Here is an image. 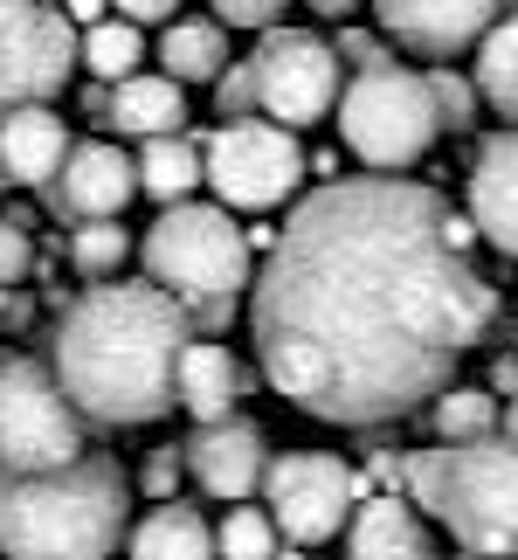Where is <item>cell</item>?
Here are the masks:
<instances>
[{
    "label": "cell",
    "mask_w": 518,
    "mask_h": 560,
    "mask_svg": "<svg viewBox=\"0 0 518 560\" xmlns=\"http://www.w3.org/2000/svg\"><path fill=\"white\" fill-rule=\"evenodd\" d=\"M345 560H443V547L401 491H366L345 520Z\"/></svg>",
    "instance_id": "9a60e30c"
},
{
    "label": "cell",
    "mask_w": 518,
    "mask_h": 560,
    "mask_svg": "<svg viewBox=\"0 0 518 560\" xmlns=\"http://www.w3.org/2000/svg\"><path fill=\"white\" fill-rule=\"evenodd\" d=\"M125 526L132 478L104 450H83L76 464L42 478L0 470V560H111Z\"/></svg>",
    "instance_id": "3957f363"
},
{
    "label": "cell",
    "mask_w": 518,
    "mask_h": 560,
    "mask_svg": "<svg viewBox=\"0 0 518 560\" xmlns=\"http://www.w3.org/2000/svg\"><path fill=\"white\" fill-rule=\"evenodd\" d=\"M284 533L263 505H228V520L214 526V560H276Z\"/></svg>",
    "instance_id": "484cf974"
},
{
    "label": "cell",
    "mask_w": 518,
    "mask_h": 560,
    "mask_svg": "<svg viewBox=\"0 0 518 560\" xmlns=\"http://www.w3.org/2000/svg\"><path fill=\"white\" fill-rule=\"evenodd\" d=\"M463 560H484V553H463Z\"/></svg>",
    "instance_id": "ab89813d"
},
{
    "label": "cell",
    "mask_w": 518,
    "mask_h": 560,
    "mask_svg": "<svg viewBox=\"0 0 518 560\" xmlns=\"http://www.w3.org/2000/svg\"><path fill=\"white\" fill-rule=\"evenodd\" d=\"M305 166L311 160L297 145V132H284L270 118H228L201 145V187H214V208L228 214H263L276 201H291Z\"/></svg>",
    "instance_id": "ba28073f"
},
{
    "label": "cell",
    "mask_w": 518,
    "mask_h": 560,
    "mask_svg": "<svg viewBox=\"0 0 518 560\" xmlns=\"http://www.w3.org/2000/svg\"><path fill=\"white\" fill-rule=\"evenodd\" d=\"M401 499L428 512L463 553L518 560V450L505 436L408 450Z\"/></svg>",
    "instance_id": "277c9868"
},
{
    "label": "cell",
    "mask_w": 518,
    "mask_h": 560,
    "mask_svg": "<svg viewBox=\"0 0 518 560\" xmlns=\"http://www.w3.org/2000/svg\"><path fill=\"white\" fill-rule=\"evenodd\" d=\"M35 270V235H28V214H0V291L28 284Z\"/></svg>",
    "instance_id": "83f0119b"
},
{
    "label": "cell",
    "mask_w": 518,
    "mask_h": 560,
    "mask_svg": "<svg viewBox=\"0 0 518 560\" xmlns=\"http://www.w3.org/2000/svg\"><path fill=\"white\" fill-rule=\"evenodd\" d=\"M104 8H111V0H70L62 21H70V28H91V21H104Z\"/></svg>",
    "instance_id": "e575fe53"
},
{
    "label": "cell",
    "mask_w": 518,
    "mask_h": 560,
    "mask_svg": "<svg viewBox=\"0 0 518 560\" xmlns=\"http://www.w3.org/2000/svg\"><path fill=\"white\" fill-rule=\"evenodd\" d=\"M76 70V28L62 8L42 0H0V118L49 104Z\"/></svg>",
    "instance_id": "8fae6325"
},
{
    "label": "cell",
    "mask_w": 518,
    "mask_h": 560,
    "mask_svg": "<svg viewBox=\"0 0 518 560\" xmlns=\"http://www.w3.org/2000/svg\"><path fill=\"white\" fill-rule=\"evenodd\" d=\"M360 499H366L360 470L345 457H332V450H284V457H270V470H263V512L276 520V533H284L291 547L339 540Z\"/></svg>",
    "instance_id": "9c48e42d"
},
{
    "label": "cell",
    "mask_w": 518,
    "mask_h": 560,
    "mask_svg": "<svg viewBox=\"0 0 518 560\" xmlns=\"http://www.w3.org/2000/svg\"><path fill=\"white\" fill-rule=\"evenodd\" d=\"M193 339L187 312L160 284H91L62 312L56 332V381L83 422L139 429L173 416V360Z\"/></svg>",
    "instance_id": "7a4b0ae2"
},
{
    "label": "cell",
    "mask_w": 518,
    "mask_h": 560,
    "mask_svg": "<svg viewBox=\"0 0 518 560\" xmlns=\"http://www.w3.org/2000/svg\"><path fill=\"white\" fill-rule=\"evenodd\" d=\"M214 97H222V118H256V77H249V62H228V70L214 77Z\"/></svg>",
    "instance_id": "1f68e13d"
},
{
    "label": "cell",
    "mask_w": 518,
    "mask_h": 560,
    "mask_svg": "<svg viewBox=\"0 0 518 560\" xmlns=\"http://www.w3.org/2000/svg\"><path fill=\"white\" fill-rule=\"evenodd\" d=\"M484 387L511 401V395H518V353H498V360H491V381H484Z\"/></svg>",
    "instance_id": "836d02e7"
},
{
    "label": "cell",
    "mask_w": 518,
    "mask_h": 560,
    "mask_svg": "<svg viewBox=\"0 0 518 560\" xmlns=\"http://www.w3.org/2000/svg\"><path fill=\"white\" fill-rule=\"evenodd\" d=\"M180 450H187V478L201 485L208 499L243 505V499H256V491H263L270 443H263V429H256V422H243V416H228V422H201Z\"/></svg>",
    "instance_id": "7c38bea8"
},
{
    "label": "cell",
    "mask_w": 518,
    "mask_h": 560,
    "mask_svg": "<svg viewBox=\"0 0 518 560\" xmlns=\"http://www.w3.org/2000/svg\"><path fill=\"white\" fill-rule=\"evenodd\" d=\"M276 560H305V553H276Z\"/></svg>",
    "instance_id": "74e56055"
},
{
    "label": "cell",
    "mask_w": 518,
    "mask_h": 560,
    "mask_svg": "<svg viewBox=\"0 0 518 560\" xmlns=\"http://www.w3.org/2000/svg\"><path fill=\"white\" fill-rule=\"evenodd\" d=\"M470 214L422 180H332L291 208L263 277H249V339L291 408L374 429L428 408L457 360L498 326V284L470 264Z\"/></svg>",
    "instance_id": "6da1fadb"
},
{
    "label": "cell",
    "mask_w": 518,
    "mask_h": 560,
    "mask_svg": "<svg viewBox=\"0 0 518 560\" xmlns=\"http://www.w3.org/2000/svg\"><path fill=\"white\" fill-rule=\"evenodd\" d=\"M76 62L97 83H125L132 70H145V28L125 21V14H104V21H91V28L76 35Z\"/></svg>",
    "instance_id": "cb8c5ba5"
},
{
    "label": "cell",
    "mask_w": 518,
    "mask_h": 560,
    "mask_svg": "<svg viewBox=\"0 0 518 560\" xmlns=\"http://www.w3.org/2000/svg\"><path fill=\"white\" fill-rule=\"evenodd\" d=\"M104 118H111L125 139H166V132L187 125V83H173L160 70H132L125 83H111Z\"/></svg>",
    "instance_id": "d6986e66"
},
{
    "label": "cell",
    "mask_w": 518,
    "mask_h": 560,
    "mask_svg": "<svg viewBox=\"0 0 518 560\" xmlns=\"http://www.w3.org/2000/svg\"><path fill=\"white\" fill-rule=\"evenodd\" d=\"M214 8V21H222V28H276V21H284V8L291 0H208Z\"/></svg>",
    "instance_id": "4dcf8cb0"
},
{
    "label": "cell",
    "mask_w": 518,
    "mask_h": 560,
    "mask_svg": "<svg viewBox=\"0 0 518 560\" xmlns=\"http://www.w3.org/2000/svg\"><path fill=\"white\" fill-rule=\"evenodd\" d=\"M125 553L132 560H214V526L193 505L166 499L139 526H125Z\"/></svg>",
    "instance_id": "ffe728a7"
},
{
    "label": "cell",
    "mask_w": 518,
    "mask_h": 560,
    "mask_svg": "<svg viewBox=\"0 0 518 560\" xmlns=\"http://www.w3.org/2000/svg\"><path fill=\"white\" fill-rule=\"evenodd\" d=\"M380 14V28L415 56H457L470 49L491 21L505 14V0H366Z\"/></svg>",
    "instance_id": "4fadbf2b"
},
{
    "label": "cell",
    "mask_w": 518,
    "mask_h": 560,
    "mask_svg": "<svg viewBox=\"0 0 518 560\" xmlns=\"http://www.w3.org/2000/svg\"><path fill=\"white\" fill-rule=\"evenodd\" d=\"M111 8H118L125 21H139V28H153V21L166 28V21H173V8H180V0H111Z\"/></svg>",
    "instance_id": "d6a6232c"
},
{
    "label": "cell",
    "mask_w": 518,
    "mask_h": 560,
    "mask_svg": "<svg viewBox=\"0 0 518 560\" xmlns=\"http://www.w3.org/2000/svg\"><path fill=\"white\" fill-rule=\"evenodd\" d=\"M125 256H132V235H125V222H76V235H70V264H76L83 277L111 284V277L125 270Z\"/></svg>",
    "instance_id": "4316f807"
},
{
    "label": "cell",
    "mask_w": 518,
    "mask_h": 560,
    "mask_svg": "<svg viewBox=\"0 0 518 560\" xmlns=\"http://www.w3.org/2000/svg\"><path fill=\"white\" fill-rule=\"evenodd\" d=\"M470 83H478V104L518 125V14H498L478 35V77Z\"/></svg>",
    "instance_id": "603a6c76"
},
{
    "label": "cell",
    "mask_w": 518,
    "mask_h": 560,
    "mask_svg": "<svg viewBox=\"0 0 518 560\" xmlns=\"http://www.w3.org/2000/svg\"><path fill=\"white\" fill-rule=\"evenodd\" d=\"M56 187V208H70L76 222H118L139 194V174H132V153L111 139H83L62 153V174L49 180Z\"/></svg>",
    "instance_id": "5bb4252c"
},
{
    "label": "cell",
    "mask_w": 518,
    "mask_h": 560,
    "mask_svg": "<svg viewBox=\"0 0 518 560\" xmlns=\"http://www.w3.org/2000/svg\"><path fill=\"white\" fill-rule=\"evenodd\" d=\"M139 256H145V284H160L187 312V326H222L249 284V235L214 201L160 208V222L145 229Z\"/></svg>",
    "instance_id": "5b68a950"
},
{
    "label": "cell",
    "mask_w": 518,
    "mask_h": 560,
    "mask_svg": "<svg viewBox=\"0 0 518 560\" xmlns=\"http://www.w3.org/2000/svg\"><path fill=\"white\" fill-rule=\"evenodd\" d=\"M332 112H339L345 153L366 160L374 174H408V166H422L436 132H443L436 97H428V70H401V62H387V56L345 77Z\"/></svg>",
    "instance_id": "8992f818"
},
{
    "label": "cell",
    "mask_w": 518,
    "mask_h": 560,
    "mask_svg": "<svg viewBox=\"0 0 518 560\" xmlns=\"http://www.w3.org/2000/svg\"><path fill=\"white\" fill-rule=\"evenodd\" d=\"M62 153H70V132H62V118L49 104L0 118V166H8L14 187H49L62 174Z\"/></svg>",
    "instance_id": "ac0fdd59"
},
{
    "label": "cell",
    "mask_w": 518,
    "mask_h": 560,
    "mask_svg": "<svg viewBox=\"0 0 518 560\" xmlns=\"http://www.w3.org/2000/svg\"><path fill=\"white\" fill-rule=\"evenodd\" d=\"M139 194H153L160 208L173 201H193V187H201V145H193L187 132H166V139H139Z\"/></svg>",
    "instance_id": "7402d4cb"
},
{
    "label": "cell",
    "mask_w": 518,
    "mask_h": 560,
    "mask_svg": "<svg viewBox=\"0 0 518 560\" xmlns=\"http://www.w3.org/2000/svg\"><path fill=\"white\" fill-rule=\"evenodd\" d=\"M428 422H436L443 443H478V436H498V395L491 387H470V381H449L436 401H428Z\"/></svg>",
    "instance_id": "d4e9b609"
},
{
    "label": "cell",
    "mask_w": 518,
    "mask_h": 560,
    "mask_svg": "<svg viewBox=\"0 0 518 560\" xmlns=\"http://www.w3.org/2000/svg\"><path fill=\"white\" fill-rule=\"evenodd\" d=\"M180 478H187V450L180 443H160L153 450V457H145V499H153V505H166V499H180Z\"/></svg>",
    "instance_id": "f546056e"
},
{
    "label": "cell",
    "mask_w": 518,
    "mask_h": 560,
    "mask_svg": "<svg viewBox=\"0 0 518 560\" xmlns=\"http://www.w3.org/2000/svg\"><path fill=\"white\" fill-rule=\"evenodd\" d=\"M249 77H256V112L284 132H305V125L332 118L339 104V49L311 28H263L249 56Z\"/></svg>",
    "instance_id": "30bf717a"
},
{
    "label": "cell",
    "mask_w": 518,
    "mask_h": 560,
    "mask_svg": "<svg viewBox=\"0 0 518 560\" xmlns=\"http://www.w3.org/2000/svg\"><path fill=\"white\" fill-rule=\"evenodd\" d=\"M428 97H436V118L449 125V132H463V125L478 118V83H463L449 70H428Z\"/></svg>",
    "instance_id": "f1b7e54d"
},
{
    "label": "cell",
    "mask_w": 518,
    "mask_h": 560,
    "mask_svg": "<svg viewBox=\"0 0 518 560\" xmlns=\"http://www.w3.org/2000/svg\"><path fill=\"white\" fill-rule=\"evenodd\" d=\"M498 436H505V443H511V450H518V395H511V401H505V408H498Z\"/></svg>",
    "instance_id": "8d00e7d4"
},
{
    "label": "cell",
    "mask_w": 518,
    "mask_h": 560,
    "mask_svg": "<svg viewBox=\"0 0 518 560\" xmlns=\"http://www.w3.org/2000/svg\"><path fill=\"white\" fill-rule=\"evenodd\" d=\"M160 62L173 83H214L228 70V28L214 14H173L160 28Z\"/></svg>",
    "instance_id": "44dd1931"
},
{
    "label": "cell",
    "mask_w": 518,
    "mask_h": 560,
    "mask_svg": "<svg viewBox=\"0 0 518 560\" xmlns=\"http://www.w3.org/2000/svg\"><path fill=\"white\" fill-rule=\"evenodd\" d=\"M91 450V422L62 395L56 368L42 360H0V470L42 478Z\"/></svg>",
    "instance_id": "52a82bcc"
},
{
    "label": "cell",
    "mask_w": 518,
    "mask_h": 560,
    "mask_svg": "<svg viewBox=\"0 0 518 560\" xmlns=\"http://www.w3.org/2000/svg\"><path fill=\"white\" fill-rule=\"evenodd\" d=\"M305 8H311V14H326V21H345V14H360L366 0H305Z\"/></svg>",
    "instance_id": "d590c367"
},
{
    "label": "cell",
    "mask_w": 518,
    "mask_h": 560,
    "mask_svg": "<svg viewBox=\"0 0 518 560\" xmlns=\"http://www.w3.org/2000/svg\"><path fill=\"white\" fill-rule=\"evenodd\" d=\"M243 401V368L222 339H187L173 360V408H187L193 422H228Z\"/></svg>",
    "instance_id": "e0dca14e"
},
{
    "label": "cell",
    "mask_w": 518,
    "mask_h": 560,
    "mask_svg": "<svg viewBox=\"0 0 518 560\" xmlns=\"http://www.w3.org/2000/svg\"><path fill=\"white\" fill-rule=\"evenodd\" d=\"M470 229L518 264V125L484 139L478 166H470Z\"/></svg>",
    "instance_id": "2e32d148"
},
{
    "label": "cell",
    "mask_w": 518,
    "mask_h": 560,
    "mask_svg": "<svg viewBox=\"0 0 518 560\" xmlns=\"http://www.w3.org/2000/svg\"><path fill=\"white\" fill-rule=\"evenodd\" d=\"M0 187H8V166H0Z\"/></svg>",
    "instance_id": "f35d334b"
}]
</instances>
